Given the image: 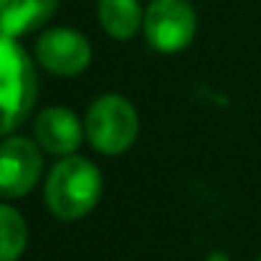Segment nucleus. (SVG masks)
Masks as SVG:
<instances>
[{
	"label": "nucleus",
	"mask_w": 261,
	"mask_h": 261,
	"mask_svg": "<svg viewBox=\"0 0 261 261\" xmlns=\"http://www.w3.org/2000/svg\"><path fill=\"white\" fill-rule=\"evenodd\" d=\"M104 190L99 168L79 155L61 158L46 177L43 203L59 221H82L96 208Z\"/></svg>",
	"instance_id": "1"
},
{
	"label": "nucleus",
	"mask_w": 261,
	"mask_h": 261,
	"mask_svg": "<svg viewBox=\"0 0 261 261\" xmlns=\"http://www.w3.org/2000/svg\"><path fill=\"white\" fill-rule=\"evenodd\" d=\"M38 74L33 59L13 36L0 33V140L10 137L33 112Z\"/></svg>",
	"instance_id": "2"
},
{
	"label": "nucleus",
	"mask_w": 261,
	"mask_h": 261,
	"mask_svg": "<svg viewBox=\"0 0 261 261\" xmlns=\"http://www.w3.org/2000/svg\"><path fill=\"white\" fill-rule=\"evenodd\" d=\"M89 145L101 155L127 152L140 135V114L122 94H101L91 101L84 119Z\"/></svg>",
	"instance_id": "3"
},
{
	"label": "nucleus",
	"mask_w": 261,
	"mask_h": 261,
	"mask_svg": "<svg viewBox=\"0 0 261 261\" xmlns=\"http://www.w3.org/2000/svg\"><path fill=\"white\" fill-rule=\"evenodd\" d=\"M195 31L198 18L188 0H152L145 10L142 33L158 54H177L188 48Z\"/></svg>",
	"instance_id": "4"
},
{
	"label": "nucleus",
	"mask_w": 261,
	"mask_h": 261,
	"mask_svg": "<svg viewBox=\"0 0 261 261\" xmlns=\"http://www.w3.org/2000/svg\"><path fill=\"white\" fill-rule=\"evenodd\" d=\"M36 61L54 76L74 79L91 64V43L76 28H48L36 41Z\"/></svg>",
	"instance_id": "5"
},
{
	"label": "nucleus",
	"mask_w": 261,
	"mask_h": 261,
	"mask_svg": "<svg viewBox=\"0 0 261 261\" xmlns=\"http://www.w3.org/2000/svg\"><path fill=\"white\" fill-rule=\"evenodd\" d=\"M43 173V150L28 137L0 140V198L28 195Z\"/></svg>",
	"instance_id": "6"
},
{
	"label": "nucleus",
	"mask_w": 261,
	"mask_h": 261,
	"mask_svg": "<svg viewBox=\"0 0 261 261\" xmlns=\"http://www.w3.org/2000/svg\"><path fill=\"white\" fill-rule=\"evenodd\" d=\"M33 137L41 145V150H46L54 158H69L76 155V150L82 147L87 129L84 122L66 107H48L43 109L36 122H33Z\"/></svg>",
	"instance_id": "7"
},
{
	"label": "nucleus",
	"mask_w": 261,
	"mask_h": 261,
	"mask_svg": "<svg viewBox=\"0 0 261 261\" xmlns=\"http://www.w3.org/2000/svg\"><path fill=\"white\" fill-rule=\"evenodd\" d=\"M59 8V0H0V33L25 36L38 31Z\"/></svg>",
	"instance_id": "8"
},
{
	"label": "nucleus",
	"mask_w": 261,
	"mask_h": 261,
	"mask_svg": "<svg viewBox=\"0 0 261 261\" xmlns=\"http://www.w3.org/2000/svg\"><path fill=\"white\" fill-rule=\"evenodd\" d=\"M96 18L107 36L114 41H129L142 31L145 10L140 0H99Z\"/></svg>",
	"instance_id": "9"
},
{
	"label": "nucleus",
	"mask_w": 261,
	"mask_h": 261,
	"mask_svg": "<svg viewBox=\"0 0 261 261\" xmlns=\"http://www.w3.org/2000/svg\"><path fill=\"white\" fill-rule=\"evenodd\" d=\"M28 246V223L23 213L0 203V261H18Z\"/></svg>",
	"instance_id": "10"
},
{
	"label": "nucleus",
	"mask_w": 261,
	"mask_h": 261,
	"mask_svg": "<svg viewBox=\"0 0 261 261\" xmlns=\"http://www.w3.org/2000/svg\"><path fill=\"white\" fill-rule=\"evenodd\" d=\"M205 261H231V259H228L226 251H211V254L205 256Z\"/></svg>",
	"instance_id": "11"
},
{
	"label": "nucleus",
	"mask_w": 261,
	"mask_h": 261,
	"mask_svg": "<svg viewBox=\"0 0 261 261\" xmlns=\"http://www.w3.org/2000/svg\"><path fill=\"white\" fill-rule=\"evenodd\" d=\"M256 261H261V256H259V259H256Z\"/></svg>",
	"instance_id": "12"
}]
</instances>
